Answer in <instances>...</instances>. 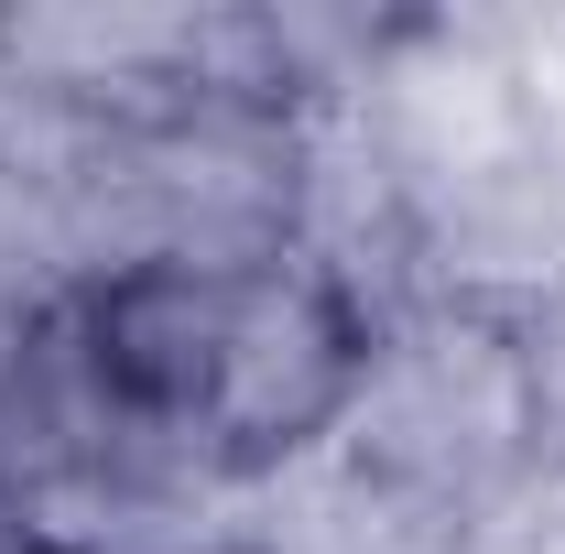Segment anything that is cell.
Here are the masks:
<instances>
[{"mask_svg": "<svg viewBox=\"0 0 565 554\" xmlns=\"http://www.w3.org/2000/svg\"><path fill=\"white\" fill-rule=\"evenodd\" d=\"M76 251H87V239H76V217L55 207V185L0 141V338H11L22 316H44V294L76 273Z\"/></svg>", "mask_w": 565, "mask_h": 554, "instance_id": "obj_2", "label": "cell"}, {"mask_svg": "<svg viewBox=\"0 0 565 554\" xmlns=\"http://www.w3.org/2000/svg\"><path fill=\"white\" fill-rule=\"evenodd\" d=\"M66 359L109 446L152 468H262L349 414L359 316L349 294L273 239L98 262L76 283Z\"/></svg>", "mask_w": 565, "mask_h": 554, "instance_id": "obj_1", "label": "cell"}]
</instances>
